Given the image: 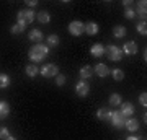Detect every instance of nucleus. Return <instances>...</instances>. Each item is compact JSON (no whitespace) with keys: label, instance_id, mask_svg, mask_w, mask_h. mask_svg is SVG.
Returning a JSON list of instances; mask_svg holds the SVG:
<instances>
[{"label":"nucleus","instance_id":"nucleus-1","mask_svg":"<svg viewBox=\"0 0 147 140\" xmlns=\"http://www.w3.org/2000/svg\"><path fill=\"white\" fill-rule=\"evenodd\" d=\"M47 54H49V47L46 44H34L28 51V57L31 62H41L47 57Z\"/></svg>","mask_w":147,"mask_h":140},{"label":"nucleus","instance_id":"nucleus-2","mask_svg":"<svg viewBox=\"0 0 147 140\" xmlns=\"http://www.w3.org/2000/svg\"><path fill=\"white\" fill-rule=\"evenodd\" d=\"M34 18H36V15H34V11L30 10V8L20 10L18 13H16V23H18V25H21V26H25V28H26V25L33 23V21H34Z\"/></svg>","mask_w":147,"mask_h":140},{"label":"nucleus","instance_id":"nucleus-3","mask_svg":"<svg viewBox=\"0 0 147 140\" xmlns=\"http://www.w3.org/2000/svg\"><path fill=\"white\" fill-rule=\"evenodd\" d=\"M105 56L110 59V60H113V62H119L124 54L121 51V47L115 46V44H110V46L105 47Z\"/></svg>","mask_w":147,"mask_h":140},{"label":"nucleus","instance_id":"nucleus-4","mask_svg":"<svg viewBox=\"0 0 147 140\" xmlns=\"http://www.w3.org/2000/svg\"><path fill=\"white\" fill-rule=\"evenodd\" d=\"M111 124H113V127H116V129H124V124H126V117L121 114L119 111H113V116H111Z\"/></svg>","mask_w":147,"mask_h":140},{"label":"nucleus","instance_id":"nucleus-5","mask_svg":"<svg viewBox=\"0 0 147 140\" xmlns=\"http://www.w3.org/2000/svg\"><path fill=\"white\" fill-rule=\"evenodd\" d=\"M39 73H41L44 78L56 77V75H59V67L57 65H54V64H46V65L39 70Z\"/></svg>","mask_w":147,"mask_h":140},{"label":"nucleus","instance_id":"nucleus-6","mask_svg":"<svg viewBox=\"0 0 147 140\" xmlns=\"http://www.w3.org/2000/svg\"><path fill=\"white\" fill-rule=\"evenodd\" d=\"M84 29H85V23H82V21H79V20L72 21V23L69 25V33H70L72 36H82V34H84Z\"/></svg>","mask_w":147,"mask_h":140},{"label":"nucleus","instance_id":"nucleus-7","mask_svg":"<svg viewBox=\"0 0 147 140\" xmlns=\"http://www.w3.org/2000/svg\"><path fill=\"white\" fill-rule=\"evenodd\" d=\"M75 93L79 94L80 98H85V96H88L90 93V85L87 80H80L77 85H75Z\"/></svg>","mask_w":147,"mask_h":140},{"label":"nucleus","instance_id":"nucleus-8","mask_svg":"<svg viewBox=\"0 0 147 140\" xmlns=\"http://www.w3.org/2000/svg\"><path fill=\"white\" fill-rule=\"evenodd\" d=\"M121 51L126 56H134V54H137V44L134 41H127L124 42V46L121 47Z\"/></svg>","mask_w":147,"mask_h":140},{"label":"nucleus","instance_id":"nucleus-9","mask_svg":"<svg viewBox=\"0 0 147 140\" xmlns=\"http://www.w3.org/2000/svg\"><path fill=\"white\" fill-rule=\"evenodd\" d=\"M137 11H136V15L141 18V21H146V16H147V3H146V0H139L137 2Z\"/></svg>","mask_w":147,"mask_h":140},{"label":"nucleus","instance_id":"nucleus-10","mask_svg":"<svg viewBox=\"0 0 147 140\" xmlns=\"http://www.w3.org/2000/svg\"><path fill=\"white\" fill-rule=\"evenodd\" d=\"M90 54L93 56V57H101V56H105V46L100 44V42H96L93 46L90 47Z\"/></svg>","mask_w":147,"mask_h":140},{"label":"nucleus","instance_id":"nucleus-11","mask_svg":"<svg viewBox=\"0 0 147 140\" xmlns=\"http://www.w3.org/2000/svg\"><path fill=\"white\" fill-rule=\"evenodd\" d=\"M111 116H113V111L108 108H100L98 111H96V117L100 121H110Z\"/></svg>","mask_w":147,"mask_h":140},{"label":"nucleus","instance_id":"nucleus-12","mask_svg":"<svg viewBox=\"0 0 147 140\" xmlns=\"http://www.w3.org/2000/svg\"><path fill=\"white\" fill-rule=\"evenodd\" d=\"M121 114L124 116V117H131L132 114H134V106H132L131 103H121Z\"/></svg>","mask_w":147,"mask_h":140},{"label":"nucleus","instance_id":"nucleus-13","mask_svg":"<svg viewBox=\"0 0 147 140\" xmlns=\"http://www.w3.org/2000/svg\"><path fill=\"white\" fill-rule=\"evenodd\" d=\"M93 73H96L98 77H101V78H105L108 73H110V68L106 67L105 64H96L95 65V68H93Z\"/></svg>","mask_w":147,"mask_h":140},{"label":"nucleus","instance_id":"nucleus-14","mask_svg":"<svg viewBox=\"0 0 147 140\" xmlns=\"http://www.w3.org/2000/svg\"><path fill=\"white\" fill-rule=\"evenodd\" d=\"M98 25L96 23H93V21H88V23H85V29H84V33H87L88 36H95L96 33H98Z\"/></svg>","mask_w":147,"mask_h":140},{"label":"nucleus","instance_id":"nucleus-15","mask_svg":"<svg viewBox=\"0 0 147 140\" xmlns=\"http://www.w3.org/2000/svg\"><path fill=\"white\" fill-rule=\"evenodd\" d=\"M28 38H30V41H33V42H36V44H41V41H42V33L39 31V29H31L30 31V34H28Z\"/></svg>","mask_w":147,"mask_h":140},{"label":"nucleus","instance_id":"nucleus-16","mask_svg":"<svg viewBox=\"0 0 147 140\" xmlns=\"http://www.w3.org/2000/svg\"><path fill=\"white\" fill-rule=\"evenodd\" d=\"M124 129H127L129 132H136V130L139 129V121L134 119V117H129V119H126Z\"/></svg>","mask_w":147,"mask_h":140},{"label":"nucleus","instance_id":"nucleus-17","mask_svg":"<svg viewBox=\"0 0 147 140\" xmlns=\"http://www.w3.org/2000/svg\"><path fill=\"white\" fill-rule=\"evenodd\" d=\"M10 114V104L7 101H0V119H5Z\"/></svg>","mask_w":147,"mask_h":140},{"label":"nucleus","instance_id":"nucleus-18","mask_svg":"<svg viewBox=\"0 0 147 140\" xmlns=\"http://www.w3.org/2000/svg\"><path fill=\"white\" fill-rule=\"evenodd\" d=\"M36 18H38L39 23H42V25H47V23L51 21V15H49V11H46V10L39 11V13L36 15Z\"/></svg>","mask_w":147,"mask_h":140},{"label":"nucleus","instance_id":"nucleus-19","mask_svg":"<svg viewBox=\"0 0 147 140\" xmlns=\"http://www.w3.org/2000/svg\"><path fill=\"white\" fill-rule=\"evenodd\" d=\"M25 73H26L30 78H34L39 73V68L34 65V64H30V65H26V68H25Z\"/></svg>","mask_w":147,"mask_h":140},{"label":"nucleus","instance_id":"nucleus-20","mask_svg":"<svg viewBox=\"0 0 147 140\" xmlns=\"http://www.w3.org/2000/svg\"><path fill=\"white\" fill-rule=\"evenodd\" d=\"M113 36L118 38V39L124 38V36H126V28H124V26H121V25L115 26V28H113Z\"/></svg>","mask_w":147,"mask_h":140},{"label":"nucleus","instance_id":"nucleus-21","mask_svg":"<svg viewBox=\"0 0 147 140\" xmlns=\"http://www.w3.org/2000/svg\"><path fill=\"white\" fill-rule=\"evenodd\" d=\"M92 73H93V68L90 67V65H84V67L80 68V77H82V80L90 78L92 77Z\"/></svg>","mask_w":147,"mask_h":140},{"label":"nucleus","instance_id":"nucleus-22","mask_svg":"<svg viewBox=\"0 0 147 140\" xmlns=\"http://www.w3.org/2000/svg\"><path fill=\"white\" fill-rule=\"evenodd\" d=\"M10 86V77L7 73H0V90H5Z\"/></svg>","mask_w":147,"mask_h":140},{"label":"nucleus","instance_id":"nucleus-23","mask_svg":"<svg viewBox=\"0 0 147 140\" xmlns=\"http://www.w3.org/2000/svg\"><path fill=\"white\" fill-rule=\"evenodd\" d=\"M110 104L111 106H121V103H123V99H121V94H118V93H113L110 96Z\"/></svg>","mask_w":147,"mask_h":140},{"label":"nucleus","instance_id":"nucleus-24","mask_svg":"<svg viewBox=\"0 0 147 140\" xmlns=\"http://www.w3.org/2000/svg\"><path fill=\"white\" fill-rule=\"evenodd\" d=\"M47 47H56V46H59V36L57 34H51V36H47V44H46Z\"/></svg>","mask_w":147,"mask_h":140},{"label":"nucleus","instance_id":"nucleus-25","mask_svg":"<svg viewBox=\"0 0 147 140\" xmlns=\"http://www.w3.org/2000/svg\"><path fill=\"white\" fill-rule=\"evenodd\" d=\"M136 29H137V33H139V34L146 36V34H147V25H146V21H139V23H137V26H136Z\"/></svg>","mask_w":147,"mask_h":140},{"label":"nucleus","instance_id":"nucleus-26","mask_svg":"<svg viewBox=\"0 0 147 140\" xmlns=\"http://www.w3.org/2000/svg\"><path fill=\"white\" fill-rule=\"evenodd\" d=\"M113 78H115L116 82H121V80H124V72H123V70H119V68H115V70H113Z\"/></svg>","mask_w":147,"mask_h":140},{"label":"nucleus","instance_id":"nucleus-27","mask_svg":"<svg viewBox=\"0 0 147 140\" xmlns=\"http://www.w3.org/2000/svg\"><path fill=\"white\" fill-rule=\"evenodd\" d=\"M23 31H25V26L18 25V23H16V25H13V26L10 28V33H11V34H21Z\"/></svg>","mask_w":147,"mask_h":140},{"label":"nucleus","instance_id":"nucleus-28","mask_svg":"<svg viewBox=\"0 0 147 140\" xmlns=\"http://www.w3.org/2000/svg\"><path fill=\"white\" fill-rule=\"evenodd\" d=\"M136 16V11L132 10V8H126L124 10V18H127V20H132Z\"/></svg>","mask_w":147,"mask_h":140},{"label":"nucleus","instance_id":"nucleus-29","mask_svg":"<svg viewBox=\"0 0 147 140\" xmlns=\"http://www.w3.org/2000/svg\"><path fill=\"white\" fill-rule=\"evenodd\" d=\"M10 137V132H8V129L7 127H0V139L2 140H5Z\"/></svg>","mask_w":147,"mask_h":140},{"label":"nucleus","instance_id":"nucleus-30","mask_svg":"<svg viewBox=\"0 0 147 140\" xmlns=\"http://www.w3.org/2000/svg\"><path fill=\"white\" fill-rule=\"evenodd\" d=\"M65 80H67L65 75H56V85L57 86H62L64 83H65Z\"/></svg>","mask_w":147,"mask_h":140},{"label":"nucleus","instance_id":"nucleus-31","mask_svg":"<svg viewBox=\"0 0 147 140\" xmlns=\"http://www.w3.org/2000/svg\"><path fill=\"white\" fill-rule=\"evenodd\" d=\"M139 103H141L142 106H146V104H147V93H146V91L139 94Z\"/></svg>","mask_w":147,"mask_h":140},{"label":"nucleus","instance_id":"nucleus-32","mask_svg":"<svg viewBox=\"0 0 147 140\" xmlns=\"http://www.w3.org/2000/svg\"><path fill=\"white\" fill-rule=\"evenodd\" d=\"M36 5H38L36 0H28L26 2V7H30V8H33V7H36Z\"/></svg>","mask_w":147,"mask_h":140},{"label":"nucleus","instance_id":"nucleus-33","mask_svg":"<svg viewBox=\"0 0 147 140\" xmlns=\"http://www.w3.org/2000/svg\"><path fill=\"white\" fill-rule=\"evenodd\" d=\"M123 5L126 7V8H131V7H132V2H131V0H124V2H123Z\"/></svg>","mask_w":147,"mask_h":140},{"label":"nucleus","instance_id":"nucleus-34","mask_svg":"<svg viewBox=\"0 0 147 140\" xmlns=\"http://www.w3.org/2000/svg\"><path fill=\"white\" fill-rule=\"evenodd\" d=\"M126 140H142V139L139 137V135H129V137H127Z\"/></svg>","mask_w":147,"mask_h":140},{"label":"nucleus","instance_id":"nucleus-35","mask_svg":"<svg viewBox=\"0 0 147 140\" xmlns=\"http://www.w3.org/2000/svg\"><path fill=\"white\" fill-rule=\"evenodd\" d=\"M5 140H16V139H15V137H11V135H10V137H8V139H5Z\"/></svg>","mask_w":147,"mask_h":140}]
</instances>
